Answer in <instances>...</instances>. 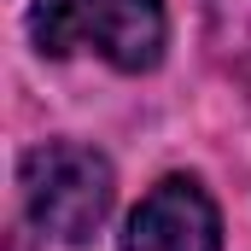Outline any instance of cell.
<instances>
[{
	"instance_id": "obj_3",
	"label": "cell",
	"mask_w": 251,
	"mask_h": 251,
	"mask_svg": "<svg viewBox=\"0 0 251 251\" xmlns=\"http://www.w3.org/2000/svg\"><path fill=\"white\" fill-rule=\"evenodd\" d=\"M123 251H222V216L193 176H164L134 204Z\"/></svg>"
},
{
	"instance_id": "obj_2",
	"label": "cell",
	"mask_w": 251,
	"mask_h": 251,
	"mask_svg": "<svg viewBox=\"0 0 251 251\" xmlns=\"http://www.w3.org/2000/svg\"><path fill=\"white\" fill-rule=\"evenodd\" d=\"M18 187L24 204L35 216L41 234H53L64 246H82L94 240V228L111 216V164L94 152V146H76V140H47L35 152H24L18 164Z\"/></svg>"
},
{
	"instance_id": "obj_1",
	"label": "cell",
	"mask_w": 251,
	"mask_h": 251,
	"mask_svg": "<svg viewBox=\"0 0 251 251\" xmlns=\"http://www.w3.org/2000/svg\"><path fill=\"white\" fill-rule=\"evenodd\" d=\"M29 35L53 59L100 47L117 70H152L164 59V0H35Z\"/></svg>"
}]
</instances>
